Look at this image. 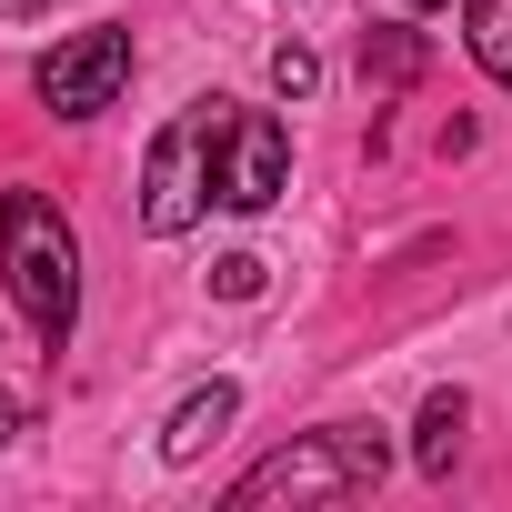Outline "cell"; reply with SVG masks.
<instances>
[{"mask_svg": "<svg viewBox=\"0 0 512 512\" xmlns=\"http://www.w3.org/2000/svg\"><path fill=\"white\" fill-rule=\"evenodd\" d=\"M0 282H11V302H21L41 352L71 342V322H81V241L51 211V191H0Z\"/></svg>", "mask_w": 512, "mask_h": 512, "instance_id": "6da1fadb", "label": "cell"}, {"mask_svg": "<svg viewBox=\"0 0 512 512\" xmlns=\"http://www.w3.org/2000/svg\"><path fill=\"white\" fill-rule=\"evenodd\" d=\"M382 472H392L382 422H322V432H292L282 452H262L231 482V502H362Z\"/></svg>", "mask_w": 512, "mask_h": 512, "instance_id": "7a4b0ae2", "label": "cell"}, {"mask_svg": "<svg viewBox=\"0 0 512 512\" xmlns=\"http://www.w3.org/2000/svg\"><path fill=\"white\" fill-rule=\"evenodd\" d=\"M211 111V201L221 211H272L282 181H292V131L272 111H241V101H201Z\"/></svg>", "mask_w": 512, "mask_h": 512, "instance_id": "3957f363", "label": "cell"}, {"mask_svg": "<svg viewBox=\"0 0 512 512\" xmlns=\"http://www.w3.org/2000/svg\"><path fill=\"white\" fill-rule=\"evenodd\" d=\"M201 201H211V111L191 101V111L151 141V161H141V231H151V241H181V231L201 221Z\"/></svg>", "mask_w": 512, "mask_h": 512, "instance_id": "277c9868", "label": "cell"}, {"mask_svg": "<svg viewBox=\"0 0 512 512\" xmlns=\"http://www.w3.org/2000/svg\"><path fill=\"white\" fill-rule=\"evenodd\" d=\"M31 91L51 101V121H101L121 91H131V31H71L41 71H31Z\"/></svg>", "mask_w": 512, "mask_h": 512, "instance_id": "5b68a950", "label": "cell"}, {"mask_svg": "<svg viewBox=\"0 0 512 512\" xmlns=\"http://www.w3.org/2000/svg\"><path fill=\"white\" fill-rule=\"evenodd\" d=\"M231 412H241V382H201V392L161 422V462H201V452L231 432Z\"/></svg>", "mask_w": 512, "mask_h": 512, "instance_id": "8992f818", "label": "cell"}, {"mask_svg": "<svg viewBox=\"0 0 512 512\" xmlns=\"http://www.w3.org/2000/svg\"><path fill=\"white\" fill-rule=\"evenodd\" d=\"M422 61H432V51H422V31H402V21H372V31H362V91H382V101H392V91H412V81H422Z\"/></svg>", "mask_w": 512, "mask_h": 512, "instance_id": "52a82bcc", "label": "cell"}, {"mask_svg": "<svg viewBox=\"0 0 512 512\" xmlns=\"http://www.w3.org/2000/svg\"><path fill=\"white\" fill-rule=\"evenodd\" d=\"M462 432H472V402L442 382V392L422 402V422H412V462H422L432 482H452V462H462Z\"/></svg>", "mask_w": 512, "mask_h": 512, "instance_id": "ba28073f", "label": "cell"}, {"mask_svg": "<svg viewBox=\"0 0 512 512\" xmlns=\"http://www.w3.org/2000/svg\"><path fill=\"white\" fill-rule=\"evenodd\" d=\"M462 51L512 91V0H472V11H462Z\"/></svg>", "mask_w": 512, "mask_h": 512, "instance_id": "9c48e42d", "label": "cell"}, {"mask_svg": "<svg viewBox=\"0 0 512 512\" xmlns=\"http://www.w3.org/2000/svg\"><path fill=\"white\" fill-rule=\"evenodd\" d=\"M211 292H221V302H251V292H262V251H221V262H211Z\"/></svg>", "mask_w": 512, "mask_h": 512, "instance_id": "30bf717a", "label": "cell"}, {"mask_svg": "<svg viewBox=\"0 0 512 512\" xmlns=\"http://www.w3.org/2000/svg\"><path fill=\"white\" fill-rule=\"evenodd\" d=\"M312 81H322V61H312L302 41H282V51H272V91H282V101H302Z\"/></svg>", "mask_w": 512, "mask_h": 512, "instance_id": "8fae6325", "label": "cell"}, {"mask_svg": "<svg viewBox=\"0 0 512 512\" xmlns=\"http://www.w3.org/2000/svg\"><path fill=\"white\" fill-rule=\"evenodd\" d=\"M11 432H21V392H11V382H0V442H11Z\"/></svg>", "mask_w": 512, "mask_h": 512, "instance_id": "7c38bea8", "label": "cell"}, {"mask_svg": "<svg viewBox=\"0 0 512 512\" xmlns=\"http://www.w3.org/2000/svg\"><path fill=\"white\" fill-rule=\"evenodd\" d=\"M51 11V0H0V21H41Z\"/></svg>", "mask_w": 512, "mask_h": 512, "instance_id": "4fadbf2b", "label": "cell"}, {"mask_svg": "<svg viewBox=\"0 0 512 512\" xmlns=\"http://www.w3.org/2000/svg\"><path fill=\"white\" fill-rule=\"evenodd\" d=\"M412 11H442V0H412Z\"/></svg>", "mask_w": 512, "mask_h": 512, "instance_id": "5bb4252c", "label": "cell"}]
</instances>
